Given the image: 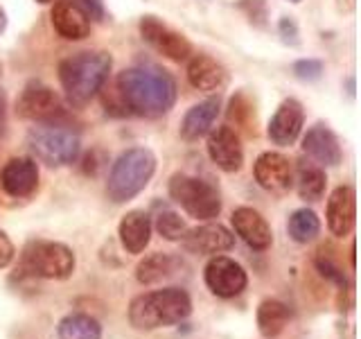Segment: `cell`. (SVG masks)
Wrapping results in <instances>:
<instances>
[{
    "instance_id": "1",
    "label": "cell",
    "mask_w": 361,
    "mask_h": 339,
    "mask_svg": "<svg viewBox=\"0 0 361 339\" xmlns=\"http://www.w3.org/2000/svg\"><path fill=\"white\" fill-rule=\"evenodd\" d=\"M116 93L124 113L161 118L176 102V79L156 64H138L118 75Z\"/></svg>"
},
{
    "instance_id": "2",
    "label": "cell",
    "mask_w": 361,
    "mask_h": 339,
    "mask_svg": "<svg viewBox=\"0 0 361 339\" xmlns=\"http://www.w3.org/2000/svg\"><path fill=\"white\" fill-rule=\"evenodd\" d=\"M113 59L104 50H84L59 64V82L71 107H86L111 75Z\"/></svg>"
},
{
    "instance_id": "3",
    "label": "cell",
    "mask_w": 361,
    "mask_h": 339,
    "mask_svg": "<svg viewBox=\"0 0 361 339\" xmlns=\"http://www.w3.org/2000/svg\"><path fill=\"white\" fill-rule=\"evenodd\" d=\"M192 314V299L183 287H163L133 297L129 303V323L140 333L183 323Z\"/></svg>"
},
{
    "instance_id": "4",
    "label": "cell",
    "mask_w": 361,
    "mask_h": 339,
    "mask_svg": "<svg viewBox=\"0 0 361 339\" xmlns=\"http://www.w3.org/2000/svg\"><path fill=\"white\" fill-rule=\"evenodd\" d=\"M156 172V156L147 147H129L111 165L106 179V197L113 203H127L149 186Z\"/></svg>"
},
{
    "instance_id": "5",
    "label": "cell",
    "mask_w": 361,
    "mask_h": 339,
    "mask_svg": "<svg viewBox=\"0 0 361 339\" xmlns=\"http://www.w3.org/2000/svg\"><path fill=\"white\" fill-rule=\"evenodd\" d=\"M75 267L77 258L68 244L54 240H30L23 246L16 271L23 278L66 280L75 274Z\"/></svg>"
},
{
    "instance_id": "6",
    "label": "cell",
    "mask_w": 361,
    "mask_h": 339,
    "mask_svg": "<svg viewBox=\"0 0 361 339\" xmlns=\"http://www.w3.org/2000/svg\"><path fill=\"white\" fill-rule=\"evenodd\" d=\"M27 147L34 154V161H41L48 167H63L77 161L82 152L79 133L63 122L34 124L27 131Z\"/></svg>"
},
{
    "instance_id": "7",
    "label": "cell",
    "mask_w": 361,
    "mask_h": 339,
    "mask_svg": "<svg viewBox=\"0 0 361 339\" xmlns=\"http://www.w3.org/2000/svg\"><path fill=\"white\" fill-rule=\"evenodd\" d=\"M167 192L169 199L183 208L190 218L199 222H212L214 218H219L221 195L217 186H212L210 181H203L185 172H176L169 179Z\"/></svg>"
},
{
    "instance_id": "8",
    "label": "cell",
    "mask_w": 361,
    "mask_h": 339,
    "mask_svg": "<svg viewBox=\"0 0 361 339\" xmlns=\"http://www.w3.org/2000/svg\"><path fill=\"white\" fill-rule=\"evenodd\" d=\"M16 116L37 124H48V122H63L68 118V113L61 97L54 93V88L32 79V82L25 84L23 93L16 100Z\"/></svg>"
},
{
    "instance_id": "9",
    "label": "cell",
    "mask_w": 361,
    "mask_h": 339,
    "mask_svg": "<svg viewBox=\"0 0 361 339\" xmlns=\"http://www.w3.org/2000/svg\"><path fill=\"white\" fill-rule=\"evenodd\" d=\"M203 280H206V287L210 290V294H214L217 299L240 297L248 285L246 269L237 260L221 254L208 260L206 269H203Z\"/></svg>"
},
{
    "instance_id": "10",
    "label": "cell",
    "mask_w": 361,
    "mask_h": 339,
    "mask_svg": "<svg viewBox=\"0 0 361 339\" xmlns=\"http://www.w3.org/2000/svg\"><path fill=\"white\" fill-rule=\"evenodd\" d=\"M138 30H140L142 41H147L158 54L167 56V59L180 64L192 56V43L180 32L165 25L158 16H152V14L142 16L138 23Z\"/></svg>"
},
{
    "instance_id": "11",
    "label": "cell",
    "mask_w": 361,
    "mask_h": 339,
    "mask_svg": "<svg viewBox=\"0 0 361 339\" xmlns=\"http://www.w3.org/2000/svg\"><path fill=\"white\" fill-rule=\"evenodd\" d=\"M0 188L14 199H27L39 190V163L32 156H14L0 170Z\"/></svg>"
},
{
    "instance_id": "12",
    "label": "cell",
    "mask_w": 361,
    "mask_h": 339,
    "mask_svg": "<svg viewBox=\"0 0 361 339\" xmlns=\"http://www.w3.org/2000/svg\"><path fill=\"white\" fill-rule=\"evenodd\" d=\"M180 244L188 254L195 256H217L226 254L235 246V235L226 229L219 222H206L197 226V229H190L180 237Z\"/></svg>"
},
{
    "instance_id": "13",
    "label": "cell",
    "mask_w": 361,
    "mask_h": 339,
    "mask_svg": "<svg viewBox=\"0 0 361 339\" xmlns=\"http://www.w3.org/2000/svg\"><path fill=\"white\" fill-rule=\"evenodd\" d=\"M208 156L210 161L224 172H240L244 165V147L242 138L233 127H212L208 131Z\"/></svg>"
},
{
    "instance_id": "14",
    "label": "cell",
    "mask_w": 361,
    "mask_h": 339,
    "mask_svg": "<svg viewBox=\"0 0 361 339\" xmlns=\"http://www.w3.org/2000/svg\"><path fill=\"white\" fill-rule=\"evenodd\" d=\"M305 124V109L296 97H287L280 102V107L269 120L267 136L274 145L289 147L298 141Z\"/></svg>"
},
{
    "instance_id": "15",
    "label": "cell",
    "mask_w": 361,
    "mask_h": 339,
    "mask_svg": "<svg viewBox=\"0 0 361 339\" xmlns=\"http://www.w3.org/2000/svg\"><path fill=\"white\" fill-rule=\"evenodd\" d=\"M327 229L336 237H345L353 233L357 224V192L353 186H338L327 197L325 206Z\"/></svg>"
},
{
    "instance_id": "16",
    "label": "cell",
    "mask_w": 361,
    "mask_h": 339,
    "mask_svg": "<svg viewBox=\"0 0 361 339\" xmlns=\"http://www.w3.org/2000/svg\"><path fill=\"white\" fill-rule=\"evenodd\" d=\"M253 177L267 192H287L293 186V165L280 152H262L253 165Z\"/></svg>"
},
{
    "instance_id": "17",
    "label": "cell",
    "mask_w": 361,
    "mask_h": 339,
    "mask_svg": "<svg viewBox=\"0 0 361 339\" xmlns=\"http://www.w3.org/2000/svg\"><path fill=\"white\" fill-rule=\"evenodd\" d=\"M231 224L235 233L242 237V242H246L253 251H267L274 244V231H271L269 222L251 206L235 208Z\"/></svg>"
},
{
    "instance_id": "18",
    "label": "cell",
    "mask_w": 361,
    "mask_h": 339,
    "mask_svg": "<svg viewBox=\"0 0 361 339\" xmlns=\"http://www.w3.org/2000/svg\"><path fill=\"white\" fill-rule=\"evenodd\" d=\"M302 152L321 167H336L343 161V150L336 133L325 124H314L302 138Z\"/></svg>"
},
{
    "instance_id": "19",
    "label": "cell",
    "mask_w": 361,
    "mask_h": 339,
    "mask_svg": "<svg viewBox=\"0 0 361 339\" xmlns=\"http://www.w3.org/2000/svg\"><path fill=\"white\" fill-rule=\"evenodd\" d=\"M52 28L66 41H84L90 34V16L75 0H56L50 11Z\"/></svg>"
},
{
    "instance_id": "20",
    "label": "cell",
    "mask_w": 361,
    "mask_h": 339,
    "mask_svg": "<svg viewBox=\"0 0 361 339\" xmlns=\"http://www.w3.org/2000/svg\"><path fill=\"white\" fill-rule=\"evenodd\" d=\"M221 111V97L219 95H212V97H206L199 105L190 107L188 113L180 120V138L188 141V143H195L203 136H208V131L212 129L214 120H217Z\"/></svg>"
},
{
    "instance_id": "21",
    "label": "cell",
    "mask_w": 361,
    "mask_h": 339,
    "mask_svg": "<svg viewBox=\"0 0 361 339\" xmlns=\"http://www.w3.org/2000/svg\"><path fill=\"white\" fill-rule=\"evenodd\" d=\"M188 82L203 93H217L228 82V73L210 54H192L188 61Z\"/></svg>"
},
{
    "instance_id": "22",
    "label": "cell",
    "mask_w": 361,
    "mask_h": 339,
    "mask_svg": "<svg viewBox=\"0 0 361 339\" xmlns=\"http://www.w3.org/2000/svg\"><path fill=\"white\" fill-rule=\"evenodd\" d=\"M152 218L149 213L145 210H129L118 224V235H120V244L127 254L138 256L142 254L152 240Z\"/></svg>"
},
{
    "instance_id": "23",
    "label": "cell",
    "mask_w": 361,
    "mask_h": 339,
    "mask_svg": "<svg viewBox=\"0 0 361 339\" xmlns=\"http://www.w3.org/2000/svg\"><path fill=\"white\" fill-rule=\"evenodd\" d=\"M291 310L285 301L280 299H264L259 301L257 312H255V323L257 331L264 339H276L285 333V328L289 326Z\"/></svg>"
},
{
    "instance_id": "24",
    "label": "cell",
    "mask_w": 361,
    "mask_h": 339,
    "mask_svg": "<svg viewBox=\"0 0 361 339\" xmlns=\"http://www.w3.org/2000/svg\"><path fill=\"white\" fill-rule=\"evenodd\" d=\"M180 267V260L176 256H169V254H161L156 251L152 256L142 258L138 267H135V280L140 285H158V282L167 280L169 276H174Z\"/></svg>"
},
{
    "instance_id": "25",
    "label": "cell",
    "mask_w": 361,
    "mask_h": 339,
    "mask_svg": "<svg viewBox=\"0 0 361 339\" xmlns=\"http://www.w3.org/2000/svg\"><path fill=\"white\" fill-rule=\"evenodd\" d=\"M293 181H296V192L302 201L314 203L321 201L327 188V177L325 170L314 163V161H300L296 167V174H293Z\"/></svg>"
},
{
    "instance_id": "26",
    "label": "cell",
    "mask_w": 361,
    "mask_h": 339,
    "mask_svg": "<svg viewBox=\"0 0 361 339\" xmlns=\"http://www.w3.org/2000/svg\"><path fill=\"white\" fill-rule=\"evenodd\" d=\"M59 339H102V326L86 312H71L56 323Z\"/></svg>"
},
{
    "instance_id": "27",
    "label": "cell",
    "mask_w": 361,
    "mask_h": 339,
    "mask_svg": "<svg viewBox=\"0 0 361 339\" xmlns=\"http://www.w3.org/2000/svg\"><path fill=\"white\" fill-rule=\"evenodd\" d=\"M336 254H338L336 249H332L330 244H323L314 256V267L323 278L332 280L334 285L338 287V292H350V290H353V282L348 280L345 271L341 267V260H338Z\"/></svg>"
},
{
    "instance_id": "28",
    "label": "cell",
    "mask_w": 361,
    "mask_h": 339,
    "mask_svg": "<svg viewBox=\"0 0 361 339\" xmlns=\"http://www.w3.org/2000/svg\"><path fill=\"white\" fill-rule=\"evenodd\" d=\"M287 233L296 244H310L321 233V220L312 208H298L289 215Z\"/></svg>"
},
{
    "instance_id": "29",
    "label": "cell",
    "mask_w": 361,
    "mask_h": 339,
    "mask_svg": "<svg viewBox=\"0 0 361 339\" xmlns=\"http://www.w3.org/2000/svg\"><path fill=\"white\" fill-rule=\"evenodd\" d=\"M226 116H228V120L235 122L237 127H242V129L255 127V107H253V102L248 100V95L242 93V90L231 97Z\"/></svg>"
},
{
    "instance_id": "30",
    "label": "cell",
    "mask_w": 361,
    "mask_h": 339,
    "mask_svg": "<svg viewBox=\"0 0 361 339\" xmlns=\"http://www.w3.org/2000/svg\"><path fill=\"white\" fill-rule=\"evenodd\" d=\"M152 226L156 229L158 235L165 237L169 242H180V237H183V233L188 231L183 218L174 210H161L156 215V222Z\"/></svg>"
},
{
    "instance_id": "31",
    "label": "cell",
    "mask_w": 361,
    "mask_h": 339,
    "mask_svg": "<svg viewBox=\"0 0 361 339\" xmlns=\"http://www.w3.org/2000/svg\"><path fill=\"white\" fill-rule=\"evenodd\" d=\"M323 71H325V66L319 59H298L291 64V73L293 77H298L300 82H316V79H321Z\"/></svg>"
},
{
    "instance_id": "32",
    "label": "cell",
    "mask_w": 361,
    "mask_h": 339,
    "mask_svg": "<svg viewBox=\"0 0 361 339\" xmlns=\"http://www.w3.org/2000/svg\"><path fill=\"white\" fill-rule=\"evenodd\" d=\"M278 32H280V37L282 41H285L287 45H298L300 43V34H298V25H296V20H293L291 16H282L280 23H278Z\"/></svg>"
},
{
    "instance_id": "33",
    "label": "cell",
    "mask_w": 361,
    "mask_h": 339,
    "mask_svg": "<svg viewBox=\"0 0 361 339\" xmlns=\"http://www.w3.org/2000/svg\"><path fill=\"white\" fill-rule=\"evenodd\" d=\"M16 256L14 242L9 240V235L5 231H0V269H5L11 265V260Z\"/></svg>"
},
{
    "instance_id": "34",
    "label": "cell",
    "mask_w": 361,
    "mask_h": 339,
    "mask_svg": "<svg viewBox=\"0 0 361 339\" xmlns=\"http://www.w3.org/2000/svg\"><path fill=\"white\" fill-rule=\"evenodd\" d=\"M75 3L82 5L90 18H95V20L104 18V5H102V0H75Z\"/></svg>"
},
{
    "instance_id": "35",
    "label": "cell",
    "mask_w": 361,
    "mask_h": 339,
    "mask_svg": "<svg viewBox=\"0 0 361 339\" xmlns=\"http://www.w3.org/2000/svg\"><path fill=\"white\" fill-rule=\"evenodd\" d=\"M99 167H102V163H97L95 152H90V154L84 158V172L90 174V177H95V174L99 172Z\"/></svg>"
},
{
    "instance_id": "36",
    "label": "cell",
    "mask_w": 361,
    "mask_h": 339,
    "mask_svg": "<svg viewBox=\"0 0 361 339\" xmlns=\"http://www.w3.org/2000/svg\"><path fill=\"white\" fill-rule=\"evenodd\" d=\"M5 107H7V97H5V90H0V118H3V113H5Z\"/></svg>"
},
{
    "instance_id": "37",
    "label": "cell",
    "mask_w": 361,
    "mask_h": 339,
    "mask_svg": "<svg viewBox=\"0 0 361 339\" xmlns=\"http://www.w3.org/2000/svg\"><path fill=\"white\" fill-rule=\"evenodd\" d=\"M5 28H7V18H5V11L0 9V34H3Z\"/></svg>"
},
{
    "instance_id": "38",
    "label": "cell",
    "mask_w": 361,
    "mask_h": 339,
    "mask_svg": "<svg viewBox=\"0 0 361 339\" xmlns=\"http://www.w3.org/2000/svg\"><path fill=\"white\" fill-rule=\"evenodd\" d=\"M348 93H350V95H355V77H350V79H348Z\"/></svg>"
},
{
    "instance_id": "39",
    "label": "cell",
    "mask_w": 361,
    "mask_h": 339,
    "mask_svg": "<svg viewBox=\"0 0 361 339\" xmlns=\"http://www.w3.org/2000/svg\"><path fill=\"white\" fill-rule=\"evenodd\" d=\"M39 5H48V3H54V0H37Z\"/></svg>"
},
{
    "instance_id": "40",
    "label": "cell",
    "mask_w": 361,
    "mask_h": 339,
    "mask_svg": "<svg viewBox=\"0 0 361 339\" xmlns=\"http://www.w3.org/2000/svg\"><path fill=\"white\" fill-rule=\"evenodd\" d=\"M289 3H293V5H298V3H302V0H289Z\"/></svg>"
},
{
    "instance_id": "41",
    "label": "cell",
    "mask_w": 361,
    "mask_h": 339,
    "mask_svg": "<svg viewBox=\"0 0 361 339\" xmlns=\"http://www.w3.org/2000/svg\"><path fill=\"white\" fill-rule=\"evenodd\" d=\"M0 75H3V66H0Z\"/></svg>"
}]
</instances>
